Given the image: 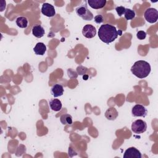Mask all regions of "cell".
Listing matches in <instances>:
<instances>
[{"label":"cell","instance_id":"cell-4","mask_svg":"<svg viewBox=\"0 0 158 158\" xmlns=\"http://www.w3.org/2000/svg\"><path fill=\"white\" fill-rule=\"evenodd\" d=\"M147 123L145 121L139 119L133 122L131 124V130L136 134H141L146 131Z\"/></svg>","mask_w":158,"mask_h":158},{"label":"cell","instance_id":"cell-21","mask_svg":"<svg viewBox=\"0 0 158 158\" xmlns=\"http://www.w3.org/2000/svg\"><path fill=\"white\" fill-rule=\"evenodd\" d=\"M136 37L138 38V40H144L146 37V33L144 31H138L136 33Z\"/></svg>","mask_w":158,"mask_h":158},{"label":"cell","instance_id":"cell-7","mask_svg":"<svg viewBox=\"0 0 158 158\" xmlns=\"http://www.w3.org/2000/svg\"><path fill=\"white\" fill-rule=\"evenodd\" d=\"M41 11L43 15L48 17H54L56 14V10H55L54 7L51 4L48 2H44L43 4Z\"/></svg>","mask_w":158,"mask_h":158},{"label":"cell","instance_id":"cell-10","mask_svg":"<svg viewBox=\"0 0 158 158\" xmlns=\"http://www.w3.org/2000/svg\"><path fill=\"white\" fill-rule=\"evenodd\" d=\"M51 93L54 98L61 96L64 94L63 86L60 84H55L52 86L51 89Z\"/></svg>","mask_w":158,"mask_h":158},{"label":"cell","instance_id":"cell-3","mask_svg":"<svg viewBox=\"0 0 158 158\" xmlns=\"http://www.w3.org/2000/svg\"><path fill=\"white\" fill-rule=\"evenodd\" d=\"M77 14L85 20H91L93 19L94 16L93 13L88 9L86 3L84 4H81L80 6L75 9Z\"/></svg>","mask_w":158,"mask_h":158},{"label":"cell","instance_id":"cell-17","mask_svg":"<svg viewBox=\"0 0 158 158\" xmlns=\"http://www.w3.org/2000/svg\"><path fill=\"white\" fill-rule=\"evenodd\" d=\"M17 25L21 28H25L28 26V20L25 17H19L16 19Z\"/></svg>","mask_w":158,"mask_h":158},{"label":"cell","instance_id":"cell-18","mask_svg":"<svg viewBox=\"0 0 158 158\" xmlns=\"http://www.w3.org/2000/svg\"><path fill=\"white\" fill-rule=\"evenodd\" d=\"M124 16L127 20H131L135 18V12L133 10H131L130 9H126L124 13Z\"/></svg>","mask_w":158,"mask_h":158},{"label":"cell","instance_id":"cell-9","mask_svg":"<svg viewBox=\"0 0 158 158\" xmlns=\"http://www.w3.org/2000/svg\"><path fill=\"white\" fill-rule=\"evenodd\" d=\"M141 157L140 151L134 147L128 148L123 154V158H141Z\"/></svg>","mask_w":158,"mask_h":158},{"label":"cell","instance_id":"cell-16","mask_svg":"<svg viewBox=\"0 0 158 158\" xmlns=\"http://www.w3.org/2000/svg\"><path fill=\"white\" fill-rule=\"evenodd\" d=\"M60 121L62 123V124L65 125H71L72 124V117L70 114H63L60 117Z\"/></svg>","mask_w":158,"mask_h":158},{"label":"cell","instance_id":"cell-12","mask_svg":"<svg viewBox=\"0 0 158 158\" xmlns=\"http://www.w3.org/2000/svg\"><path fill=\"white\" fill-rule=\"evenodd\" d=\"M105 117L109 120H114L118 117V113L115 107H109L105 112Z\"/></svg>","mask_w":158,"mask_h":158},{"label":"cell","instance_id":"cell-20","mask_svg":"<svg viewBox=\"0 0 158 158\" xmlns=\"http://www.w3.org/2000/svg\"><path fill=\"white\" fill-rule=\"evenodd\" d=\"M126 8L124 7L123 6H118L115 7V10L117 13V14L118 15V16L121 17L123 14H124Z\"/></svg>","mask_w":158,"mask_h":158},{"label":"cell","instance_id":"cell-6","mask_svg":"<svg viewBox=\"0 0 158 158\" xmlns=\"http://www.w3.org/2000/svg\"><path fill=\"white\" fill-rule=\"evenodd\" d=\"M131 114L134 117H144L148 114V110L141 104H136L131 109Z\"/></svg>","mask_w":158,"mask_h":158},{"label":"cell","instance_id":"cell-13","mask_svg":"<svg viewBox=\"0 0 158 158\" xmlns=\"http://www.w3.org/2000/svg\"><path fill=\"white\" fill-rule=\"evenodd\" d=\"M45 31L41 25H35L32 28V34L35 37L40 38L44 36Z\"/></svg>","mask_w":158,"mask_h":158},{"label":"cell","instance_id":"cell-22","mask_svg":"<svg viewBox=\"0 0 158 158\" xmlns=\"http://www.w3.org/2000/svg\"><path fill=\"white\" fill-rule=\"evenodd\" d=\"M94 21L96 23L99 24V23H101L102 22H103L104 17L102 15H97L94 17Z\"/></svg>","mask_w":158,"mask_h":158},{"label":"cell","instance_id":"cell-24","mask_svg":"<svg viewBox=\"0 0 158 158\" xmlns=\"http://www.w3.org/2000/svg\"><path fill=\"white\" fill-rule=\"evenodd\" d=\"M88 75H84V76H83V80H87L88 79Z\"/></svg>","mask_w":158,"mask_h":158},{"label":"cell","instance_id":"cell-14","mask_svg":"<svg viewBox=\"0 0 158 158\" xmlns=\"http://www.w3.org/2000/svg\"><path fill=\"white\" fill-rule=\"evenodd\" d=\"M49 105L50 108L56 112H58L62 109V102L58 99H51L49 101Z\"/></svg>","mask_w":158,"mask_h":158},{"label":"cell","instance_id":"cell-1","mask_svg":"<svg viewBox=\"0 0 158 158\" xmlns=\"http://www.w3.org/2000/svg\"><path fill=\"white\" fill-rule=\"evenodd\" d=\"M122 31L117 30L115 27L110 24L102 25L98 30L99 39L106 44H109L117 39L118 35H122Z\"/></svg>","mask_w":158,"mask_h":158},{"label":"cell","instance_id":"cell-5","mask_svg":"<svg viewBox=\"0 0 158 158\" xmlns=\"http://www.w3.org/2000/svg\"><path fill=\"white\" fill-rule=\"evenodd\" d=\"M144 17L148 22L154 23L157 21L158 11L155 8H148L144 12Z\"/></svg>","mask_w":158,"mask_h":158},{"label":"cell","instance_id":"cell-19","mask_svg":"<svg viewBox=\"0 0 158 158\" xmlns=\"http://www.w3.org/2000/svg\"><path fill=\"white\" fill-rule=\"evenodd\" d=\"M87 71H88V69L85 67L82 66V65H80V66L77 67V73L80 75H85V73H86Z\"/></svg>","mask_w":158,"mask_h":158},{"label":"cell","instance_id":"cell-2","mask_svg":"<svg viewBox=\"0 0 158 158\" xmlns=\"http://www.w3.org/2000/svg\"><path fill=\"white\" fill-rule=\"evenodd\" d=\"M151 65L149 62L145 60H138L134 63L131 67V73L139 78L147 77L151 72Z\"/></svg>","mask_w":158,"mask_h":158},{"label":"cell","instance_id":"cell-23","mask_svg":"<svg viewBox=\"0 0 158 158\" xmlns=\"http://www.w3.org/2000/svg\"><path fill=\"white\" fill-rule=\"evenodd\" d=\"M1 7H0V8H1V11L2 12V11H3L4 10V9L6 8V1H1Z\"/></svg>","mask_w":158,"mask_h":158},{"label":"cell","instance_id":"cell-11","mask_svg":"<svg viewBox=\"0 0 158 158\" xmlns=\"http://www.w3.org/2000/svg\"><path fill=\"white\" fill-rule=\"evenodd\" d=\"M87 2L89 6L94 9H102L106 4V0H88Z\"/></svg>","mask_w":158,"mask_h":158},{"label":"cell","instance_id":"cell-15","mask_svg":"<svg viewBox=\"0 0 158 158\" xmlns=\"http://www.w3.org/2000/svg\"><path fill=\"white\" fill-rule=\"evenodd\" d=\"M33 51L36 55L43 56L46 51V46L43 43H38L34 47Z\"/></svg>","mask_w":158,"mask_h":158},{"label":"cell","instance_id":"cell-8","mask_svg":"<svg viewBox=\"0 0 158 158\" xmlns=\"http://www.w3.org/2000/svg\"><path fill=\"white\" fill-rule=\"evenodd\" d=\"M82 34L86 38H92L96 35V28L92 25L87 24L83 27Z\"/></svg>","mask_w":158,"mask_h":158}]
</instances>
